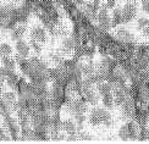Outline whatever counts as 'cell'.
<instances>
[{
	"label": "cell",
	"mask_w": 149,
	"mask_h": 144,
	"mask_svg": "<svg viewBox=\"0 0 149 144\" xmlns=\"http://www.w3.org/2000/svg\"><path fill=\"white\" fill-rule=\"evenodd\" d=\"M136 14H137V6L136 3H128L123 6V9L121 10V15H122V22L127 23L134 18Z\"/></svg>",
	"instance_id": "1"
},
{
	"label": "cell",
	"mask_w": 149,
	"mask_h": 144,
	"mask_svg": "<svg viewBox=\"0 0 149 144\" xmlns=\"http://www.w3.org/2000/svg\"><path fill=\"white\" fill-rule=\"evenodd\" d=\"M98 22H99V26L104 29H108L111 27V21L110 18L108 17V6L104 5L103 8L100 9L98 14Z\"/></svg>",
	"instance_id": "2"
},
{
	"label": "cell",
	"mask_w": 149,
	"mask_h": 144,
	"mask_svg": "<svg viewBox=\"0 0 149 144\" xmlns=\"http://www.w3.org/2000/svg\"><path fill=\"white\" fill-rule=\"evenodd\" d=\"M16 50H17L18 55H21L22 58H27V56L29 55L31 47L24 40L20 39V40H17V43H16Z\"/></svg>",
	"instance_id": "3"
},
{
	"label": "cell",
	"mask_w": 149,
	"mask_h": 144,
	"mask_svg": "<svg viewBox=\"0 0 149 144\" xmlns=\"http://www.w3.org/2000/svg\"><path fill=\"white\" fill-rule=\"evenodd\" d=\"M31 35H32L33 39H36L37 42H39V43L45 42V39H47L45 31L43 29L42 27H34L32 29V33H31Z\"/></svg>",
	"instance_id": "4"
},
{
	"label": "cell",
	"mask_w": 149,
	"mask_h": 144,
	"mask_svg": "<svg viewBox=\"0 0 149 144\" xmlns=\"http://www.w3.org/2000/svg\"><path fill=\"white\" fill-rule=\"evenodd\" d=\"M137 26H138V29L142 31L146 35L149 34V20L146 17H141L138 18L137 21Z\"/></svg>",
	"instance_id": "5"
},
{
	"label": "cell",
	"mask_w": 149,
	"mask_h": 144,
	"mask_svg": "<svg viewBox=\"0 0 149 144\" xmlns=\"http://www.w3.org/2000/svg\"><path fill=\"white\" fill-rule=\"evenodd\" d=\"M97 111H98V115H99V118H100L102 123L110 125V122H111V116H110L109 112H108L107 110H104V109H97Z\"/></svg>",
	"instance_id": "6"
},
{
	"label": "cell",
	"mask_w": 149,
	"mask_h": 144,
	"mask_svg": "<svg viewBox=\"0 0 149 144\" xmlns=\"http://www.w3.org/2000/svg\"><path fill=\"white\" fill-rule=\"evenodd\" d=\"M117 37L123 42H132L133 40V35L130 33L127 29H123V28L117 31Z\"/></svg>",
	"instance_id": "7"
},
{
	"label": "cell",
	"mask_w": 149,
	"mask_h": 144,
	"mask_svg": "<svg viewBox=\"0 0 149 144\" xmlns=\"http://www.w3.org/2000/svg\"><path fill=\"white\" fill-rule=\"evenodd\" d=\"M122 22V15L120 9H115L113 14V20H111V27H116L117 24H120Z\"/></svg>",
	"instance_id": "8"
},
{
	"label": "cell",
	"mask_w": 149,
	"mask_h": 144,
	"mask_svg": "<svg viewBox=\"0 0 149 144\" xmlns=\"http://www.w3.org/2000/svg\"><path fill=\"white\" fill-rule=\"evenodd\" d=\"M24 31H26V27L24 26H18L16 27L14 31H12V39L15 40H20L23 34H24Z\"/></svg>",
	"instance_id": "9"
},
{
	"label": "cell",
	"mask_w": 149,
	"mask_h": 144,
	"mask_svg": "<svg viewBox=\"0 0 149 144\" xmlns=\"http://www.w3.org/2000/svg\"><path fill=\"white\" fill-rule=\"evenodd\" d=\"M103 104L108 109H111L114 106V97L111 93H107V94L103 95Z\"/></svg>",
	"instance_id": "10"
},
{
	"label": "cell",
	"mask_w": 149,
	"mask_h": 144,
	"mask_svg": "<svg viewBox=\"0 0 149 144\" xmlns=\"http://www.w3.org/2000/svg\"><path fill=\"white\" fill-rule=\"evenodd\" d=\"M89 123L92 125V126H98V125H100L102 121L100 118H99V115H98V111L97 110H93L92 114L89 116Z\"/></svg>",
	"instance_id": "11"
},
{
	"label": "cell",
	"mask_w": 149,
	"mask_h": 144,
	"mask_svg": "<svg viewBox=\"0 0 149 144\" xmlns=\"http://www.w3.org/2000/svg\"><path fill=\"white\" fill-rule=\"evenodd\" d=\"M1 62L5 66V68H8V70H14L15 68V61L12 60L10 56H4V58L1 59Z\"/></svg>",
	"instance_id": "12"
},
{
	"label": "cell",
	"mask_w": 149,
	"mask_h": 144,
	"mask_svg": "<svg viewBox=\"0 0 149 144\" xmlns=\"http://www.w3.org/2000/svg\"><path fill=\"white\" fill-rule=\"evenodd\" d=\"M11 53H12V49L9 44H6V43L0 44V56H1V58H4V56H10Z\"/></svg>",
	"instance_id": "13"
},
{
	"label": "cell",
	"mask_w": 149,
	"mask_h": 144,
	"mask_svg": "<svg viewBox=\"0 0 149 144\" xmlns=\"http://www.w3.org/2000/svg\"><path fill=\"white\" fill-rule=\"evenodd\" d=\"M119 137H120L122 141H127V139H130V133H128L127 125H123V126L119 129Z\"/></svg>",
	"instance_id": "14"
},
{
	"label": "cell",
	"mask_w": 149,
	"mask_h": 144,
	"mask_svg": "<svg viewBox=\"0 0 149 144\" xmlns=\"http://www.w3.org/2000/svg\"><path fill=\"white\" fill-rule=\"evenodd\" d=\"M98 92H99V94H107V93H110L111 92V86L109 83H100L98 86Z\"/></svg>",
	"instance_id": "15"
},
{
	"label": "cell",
	"mask_w": 149,
	"mask_h": 144,
	"mask_svg": "<svg viewBox=\"0 0 149 144\" xmlns=\"http://www.w3.org/2000/svg\"><path fill=\"white\" fill-rule=\"evenodd\" d=\"M126 125H127V128H128L130 139H136V138H137V128H136L134 123L130 122V123H126Z\"/></svg>",
	"instance_id": "16"
},
{
	"label": "cell",
	"mask_w": 149,
	"mask_h": 144,
	"mask_svg": "<svg viewBox=\"0 0 149 144\" xmlns=\"http://www.w3.org/2000/svg\"><path fill=\"white\" fill-rule=\"evenodd\" d=\"M65 129L70 134H74V132H76V126H74V123L72 121H66L65 122Z\"/></svg>",
	"instance_id": "17"
},
{
	"label": "cell",
	"mask_w": 149,
	"mask_h": 144,
	"mask_svg": "<svg viewBox=\"0 0 149 144\" xmlns=\"http://www.w3.org/2000/svg\"><path fill=\"white\" fill-rule=\"evenodd\" d=\"M4 100H5L6 104H14L15 103V94L14 93H5Z\"/></svg>",
	"instance_id": "18"
},
{
	"label": "cell",
	"mask_w": 149,
	"mask_h": 144,
	"mask_svg": "<svg viewBox=\"0 0 149 144\" xmlns=\"http://www.w3.org/2000/svg\"><path fill=\"white\" fill-rule=\"evenodd\" d=\"M31 45H32L33 47V49L36 50V51L37 53H39L40 51V50H42V48H40V45H39V42H37L36 39H31Z\"/></svg>",
	"instance_id": "19"
},
{
	"label": "cell",
	"mask_w": 149,
	"mask_h": 144,
	"mask_svg": "<svg viewBox=\"0 0 149 144\" xmlns=\"http://www.w3.org/2000/svg\"><path fill=\"white\" fill-rule=\"evenodd\" d=\"M87 99L91 103H95L97 102V95L93 92H87Z\"/></svg>",
	"instance_id": "20"
},
{
	"label": "cell",
	"mask_w": 149,
	"mask_h": 144,
	"mask_svg": "<svg viewBox=\"0 0 149 144\" xmlns=\"http://www.w3.org/2000/svg\"><path fill=\"white\" fill-rule=\"evenodd\" d=\"M123 100V94L121 92H116V97H115V102L116 104H121Z\"/></svg>",
	"instance_id": "21"
},
{
	"label": "cell",
	"mask_w": 149,
	"mask_h": 144,
	"mask_svg": "<svg viewBox=\"0 0 149 144\" xmlns=\"http://www.w3.org/2000/svg\"><path fill=\"white\" fill-rule=\"evenodd\" d=\"M64 48H65L66 51H70V50L72 49V40L71 39H67L65 42V44H64Z\"/></svg>",
	"instance_id": "22"
},
{
	"label": "cell",
	"mask_w": 149,
	"mask_h": 144,
	"mask_svg": "<svg viewBox=\"0 0 149 144\" xmlns=\"http://www.w3.org/2000/svg\"><path fill=\"white\" fill-rule=\"evenodd\" d=\"M142 9L146 12H149V0H142Z\"/></svg>",
	"instance_id": "23"
},
{
	"label": "cell",
	"mask_w": 149,
	"mask_h": 144,
	"mask_svg": "<svg viewBox=\"0 0 149 144\" xmlns=\"http://www.w3.org/2000/svg\"><path fill=\"white\" fill-rule=\"evenodd\" d=\"M107 6H108V9L115 8V0H107Z\"/></svg>",
	"instance_id": "24"
},
{
	"label": "cell",
	"mask_w": 149,
	"mask_h": 144,
	"mask_svg": "<svg viewBox=\"0 0 149 144\" xmlns=\"http://www.w3.org/2000/svg\"><path fill=\"white\" fill-rule=\"evenodd\" d=\"M0 139H6V137L4 136V131L0 128Z\"/></svg>",
	"instance_id": "25"
},
{
	"label": "cell",
	"mask_w": 149,
	"mask_h": 144,
	"mask_svg": "<svg viewBox=\"0 0 149 144\" xmlns=\"http://www.w3.org/2000/svg\"><path fill=\"white\" fill-rule=\"evenodd\" d=\"M74 1H76L77 4H83V3H84V0H74Z\"/></svg>",
	"instance_id": "26"
},
{
	"label": "cell",
	"mask_w": 149,
	"mask_h": 144,
	"mask_svg": "<svg viewBox=\"0 0 149 144\" xmlns=\"http://www.w3.org/2000/svg\"><path fill=\"white\" fill-rule=\"evenodd\" d=\"M0 93H1V86H0Z\"/></svg>",
	"instance_id": "27"
},
{
	"label": "cell",
	"mask_w": 149,
	"mask_h": 144,
	"mask_svg": "<svg viewBox=\"0 0 149 144\" xmlns=\"http://www.w3.org/2000/svg\"><path fill=\"white\" fill-rule=\"evenodd\" d=\"M16 1H20V0H16Z\"/></svg>",
	"instance_id": "28"
}]
</instances>
